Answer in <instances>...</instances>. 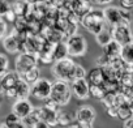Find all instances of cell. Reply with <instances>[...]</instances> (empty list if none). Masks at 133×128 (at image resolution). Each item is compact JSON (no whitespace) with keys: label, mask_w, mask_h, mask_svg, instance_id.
Instances as JSON below:
<instances>
[{"label":"cell","mask_w":133,"mask_h":128,"mask_svg":"<svg viewBox=\"0 0 133 128\" xmlns=\"http://www.w3.org/2000/svg\"><path fill=\"white\" fill-rule=\"evenodd\" d=\"M61 110L60 106H57L54 101H51L50 98L44 101V103L42 106L38 107V112H39V119L44 123H47L50 127H55L57 125V114Z\"/></svg>","instance_id":"8992f818"},{"label":"cell","mask_w":133,"mask_h":128,"mask_svg":"<svg viewBox=\"0 0 133 128\" xmlns=\"http://www.w3.org/2000/svg\"><path fill=\"white\" fill-rule=\"evenodd\" d=\"M30 92H31V85H29L28 82H25L22 79L15 86L16 99H28L30 97Z\"/></svg>","instance_id":"e0dca14e"},{"label":"cell","mask_w":133,"mask_h":128,"mask_svg":"<svg viewBox=\"0 0 133 128\" xmlns=\"http://www.w3.org/2000/svg\"><path fill=\"white\" fill-rule=\"evenodd\" d=\"M35 67H38L37 55L28 54V52H20L16 56V60H15V71L20 76H22L24 73H26L28 71H30V69H33Z\"/></svg>","instance_id":"52a82bcc"},{"label":"cell","mask_w":133,"mask_h":128,"mask_svg":"<svg viewBox=\"0 0 133 128\" xmlns=\"http://www.w3.org/2000/svg\"><path fill=\"white\" fill-rule=\"evenodd\" d=\"M86 80L89 85H103L106 81V75H104L103 68L95 67L91 71H89L86 75Z\"/></svg>","instance_id":"9a60e30c"},{"label":"cell","mask_w":133,"mask_h":128,"mask_svg":"<svg viewBox=\"0 0 133 128\" xmlns=\"http://www.w3.org/2000/svg\"><path fill=\"white\" fill-rule=\"evenodd\" d=\"M72 95L78 101H86L90 98V85L86 79H76L71 82Z\"/></svg>","instance_id":"8fae6325"},{"label":"cell","mask_w":133,"mask_h":128,"mask_svg":"<svg viewBox=\"0 0 133 128\" xmlns=\"http://www.w3.org/2000/svg\"><path fill=\"white\" fill-rule=\"evenodd\" d=\"M11 11V3L8 0H0V18H4V16Z\"/></svg>","instance_id":"f546056e"},{"label":"cell","mask_w":133,"mask_h":128,"mask_svg":"<svg viewBox=\"0 0 133 128\" xmlns=\"http://www.w3.org/2000/svg\"><path fill=\"white\" fill-rule=\"evenodd\" d=\"M76 67H77V63L68 56L65 59L55 61L52 64L51 73L56 80L71 84L76 79Z\"/></svg>","instance_id":"6da1fadb"},{"label":"cell","mask_w":133,"mask_h":128,"mask_svg":"<svg viewBox=\"0 0 133 128\" xmlns=\"http://www.w3.org/2000/svg\"><path fill=\"white\" fill-rule=\"evenodd\" d=\"M73 121H76V112L64 111V110L59 111V114H57V125L66 127V125L73 124Z\"/></svg>","instance_id":"d6986e66"},{"label":"cell","mask_w":133,"mask_h":128,"mask_svg":"<svg viewBox=\"0 0 133 128\" xmlns=\"http://www.w3.org/2000/svg\"><path fill=\"white\" fill-rule=\"evenodd\" d=\"M121 93L129 101H133V85L132 86H121Z\"/></svg>","instance_id":"d6a6232c"},{"label":"cell","mask_w":133,"mask_h":128,"mask_svg":"<svg viewBox=\"0 0 133 128\" xmlns=\"http://www.w3.org/2000/svg\"><path fill=\"white\" fill-rule=\"evenodd\" d=\"M21 79H22L25 82H28L29 85H33L35 81H38V80L41 79V71H39L38 67H35V68L28 71L26 73H24V75L21 76Z\"/></svg>","instance_id":"cb8c5ba5"},{"label":"cell","mask_w":133,"mask_h":128,"mask_svg":"<svg viewBox=\"0 0 133 128\" xmlns=\"http://www.w3.org/2000/svg\"><path fill=\"white\" fill-rule=\"evenodd\" d=\"M86 75H88L86 69H85L82 66L77 64V67H76V79H86ZM76 79H75V80H76Z\"/></svg>","instance_id":"836d02e7"},{"label":"cell","mask_w":133,"mask_h":128,"mask_svg":"<svg viewBox=\"0 0 133 128\" xmlns=\"http://www.w3.org/2000/svg\"><path fill=\"white\" fill-rule=\"evenodd\" d=\"M20 80H21V76L16 71H8L3 76H0V86L3 89V93L11 88H15Z\"/></svg>","instance_id":"5bb4252c"},{"label":"cell","mask_w":133,"mask_h":128,"mask_svg":"<svg viewBox=\"0 0 133 128\" xmlns=\"http://www.w3.org/2000/svg\"><path fill=\"white\" fill-rule=\"evenodd\" d=\"M80 24L89 33H91L94 35H97L101 30H103L107 26L104 16H103V9H97V8H93L91 11H89L80 20Z\"/></svg>","instance_id":"3957f363"},{"label":"cell","mask_w":133,"mask_h":128,"mask_svg":"<svg viewBox=\"0 0 133 128\" xmlns=\"http://www.w3.org/2000/svg\"><path fill=\"white\" fill-rule=\"evenodd\" d=\"M129 107H130V111L133 114V101H129Z\"/></svg>","instance_id":"7bdbcfd3"},{"label":"cell","mask_w":133,"mask_h":128,"mask_svg":"<svg viewBox=\"0 0 133 128\" xmlns=\"http://www.w3.org/2000/svg\"><path fill=\"white\" fill-rule=\"evenodd\" d=\"M41 119H39V112H38V107H34V110L31 111V114L24 120L28 125H33V124H35L37 121H39Z\"/></svg>","instance_id":"f1b7e54d"},{"label":"cell","mask_w":133,"mask_h":128,"mask_svg":"<svg viewBox=\"0 0 133 128\" xmlns=\"http://www.w3.org/2000/svg\"><path fill=\"white\" fill-rule=\"evenodd\" d=\"M50 99L54 101L60 107L66 106V105L71 102V99H72L71 84L64 82V81H59V80H56L55 82H52V89H51Z\"/></svg>","instance_id":"277c9868"},{"label":"cell","mask_w":133,"mask_h":128,"mask_svg":"<svg viewBox=\"0 0 133 128\" xmlns=\"http://www.w3.org/2000/svg\"><path fill=\"white\" fill-rule=\"evenodd\" d=\"M63 128H77V125H75V124H71V125H66V127H63Z\"/></svg>","instance_id":"ee69618b"},{"label":"cell","mask_w":133,"mask_h":128,"mask_svg":"<svg viewBox=\"0 0 133 128\" xmlns=\"http://www.w3.org/2000/svg\"><path fill=\"white\" fill-rule=\"evenodd\" d=\"M97 118V112L91 106H81L76 111V121L77 124H88L93 125Z\"/></svg>","instance_id":"4fadbf2b"},{"label":"cell","mask_w":133,"mask_h":128,"mask_svg":"<svg viewBox=\"0 0 133 128\" xmlns=\"http://www.w3.org/2000/svg\"><path fill=\"white\" fill-rule=\"evenodd\" d=\"M68 57V51H66V46H65V42H57V43H54V47H52V59H54V63L57 61V60H61V59H65Z\"/></svg>","instance_id":"ffe728a7"},{"label":"cell","mask_w":133,"mask_h":128,"mask_svg":"<svg viewBox=\"0 0 133 128\" xmlns=\"http://www.w3.org/2000/svg\"><path fill=\"white\" fill-rule=\"evenodd\" d=\"M51 89H52V82L46 79V77H41L38 81H35L31 85V92L30 95L33 98H35L37 101H42L44 102L46 99L50 98L51 95Z\"/></svg>","instance_id":"ba28073f"},{"label":"cell","mask_w":133,"mask_h":128,"mask_svg":"<svg viewBox=\"0 0 133 128\" xmlns=\"http://www.w3.org/2000/svg\"><path fill=\"white\" fill-rule=\"evenodd\" d=\"M77 128H94V125H88V124H76Z\"/></svg>","instance_id":"60d3db41"},{"label":"cell","mask_w":133,"mask_h":128,"mask_svg":"<svg viewBox=\"0 0 133 128\" xmlns=\"http://www.w3.org/2000/svg\"><path fill=\"white\" fill-rule=\"evenodd\" d=\"M116 110H117V119H120L123 121H125V120H128L129 118L133 116V114L130 111V107H129V101L120 105V106H117Z\"/></svg>","instance_id":"d4e9b609"},{"label":"cell","mask_w":133,"mask_h":128,"mask_svg":"<svg viewBox=\"0 0 133 128\" xmlns=\"http://www.w3.org/2000/svg\"><path fill=\"white\" fill-rule=\"evenodd\" d=\"M107 114L111 116V118H117V110L116 107H110V108H106Z\"/></svg>","instance_id":"f35d334b"},{"label":"cell","mask_w":133,"mask_h":128,"mask_svg":"<svg viewBox=\"0 0 133 128\" xmlns=\"http://www.w3.org/2000/svg\"><path fill=\"white\" fill-rule=\"evenodd\" d=\"M0 128H9V127H8V125L3 121V123H0Z\"/></svg>","instance_id":"b9f144b4"},{"label":"cell","mask_w":133,"mask_h":128,"mask_svg":"<svg viewBox=\"0 0 133 128\" xmlns=\"http://www.w3.org/2000/svg\"><path fill=\"white\" fill-rule=\"evenodd\" d=\"M103 16L106 20V24L111 28L117 26V25H129L130 26V11L124 9L121 7H115V5H107L103 9Z\"/></svg>","instance_id":"7a4b0ae2"},{"label":"cell","mask_w":133,"mask_h":128,"mask_svg":"<svg viewBox=\"0 0 133 128\" xmlns=\"http://www.w3.org/2000/svg\"><path fill=\"white\" fill-rule=\"evenodd\" d=\"M132 33H133V30H132Z\"/></svg>","instance_id":"f6af8a7d"},{"label":"cell","mask_w":133,"mask_h":128,"mask_svg":"<svg viewBox=\"0 0 133 128\" xmlns=\"http://www.w3.org/2000/svg\"><path fill=\"white\" fill-rule=\"evenodd\" d=\"M65 46H66V51H68V56L72 59L73 57H82V56H85V54L88 51L86 38L78 33L66 38Z\"/></svg>","instance_id":"5b68a950"},{"label":"cell","mask_w":133,"mask_h":128,"mask_svg":"<svg viewBox=\"0 0 133 128\" xmlns=\"http://www.w3.org/2000/svg\"><path fill=\"white\" fill-rule=\"evenodd\" d=\"M114 0H91V3L95 5H101V7H107L110 5Z\"/></svg>","instance_id":"d590c367"},{"label":"cell","mask_w":133,"mask_h":128,"mask_svg":"<svg viewBox=\"0 0 133 128\" xmlns=\"http://www.w3.org/2000/svg\"><path fill=\"white\" fill-rule=\"evenodd\" d=\"M31 128H51L47 123H44V121H42V120H39V121H37L35 124H33L31 125Z\"/></svg>","instance_id":"8d00e7d4"},{"label":"cell","mask_w":133,"mask_h":128,"mask_svg":"<svg viewBox=\"0 0 133 128\" xmlns=\"http://www.w3.org/2000/svg\"><path fill=\"white\" fill-rule=\"evenodd\" d=\"M112 31V39L117 42L120 46H125L130 42H133V33L129 25H117L111 28Z\"/></svg>","instance_id":"30bf717a"},{"label":"cell","mask_w":133,"mask_h":128,"mask_svg":"<svg viewBox=\"0 0 133 128\" xmlns=\"http://www.w3.org/2000/svg\"><path fill=\"white\" fill-rule=\"evenodd\" d=\"M4 123L9 127V128H29V125L20 118H17L15 114L9 112L7 115V118L4 119Z\"/></svg>","instance_id":"603a6c76"},{"label":"cell","mask_w":133,"mask_h":128,"mask_svg":"<svg viewBox=\"0 0 133 128\" xmlns=\"http://www.w3.org/2000/svg\"><path fill=\"white\" fill-rule=\"evenodd\" d=\"M106 94H107V92L103 88V85H90V97H94V98L102 101Z\"/></svg>","instance_id":"4316f807"},{"label":"cell","mask_w":133,"mask_h":128,"mask_svg":"<svg viewBox=\"0 0 133 128\" xmlns=\"http://www.w3.org/2000/svg\"><path fill=\"white\" fill-rule=\"evenodd\" d=\"M121 47H123V46H120L117 42H115V41L112 39L108 44H106V46L103 47V55L107 56L110 60L116 59V57H120Z\"/></svg>","instance_id":"2e32d148"},{"label":"cell","mask_w":133,"mask_h":128,"mask_svg":"<svg viewBox=\"0 0 133 128\" xmlns=\"http://www.w3.org/2000/svg\"><path fill=\"white\" fill-rule=\"evenodd\" d=\"M9 69V59L7 55L0 54V76H3Z\"/></svg>","instance_id":"83f0119b"},{"label":"cell","mask_w":133,"mask_h":128,"mask_svg":"<svg viewBox=\"0 0 133 128\" xmlns=\"http://www.w3.org/2000/svg\"><path fill=\"white\" fill-rule=\"evenodd\" d=\"M24 39L25 35L20 34L17 30L13 29L12 33L7 34L3 39V47L7 52L9 54H17V52H22V47H24Z\"/></svg>","instance_id":"9c48e42d"},{"label":"cell","mask_w":133,"mask_h":128,"mask_svg":"<svg viewBox=\"0 0 133 128\" xmlns=\"http://www.w3.org/2000/svg\"><path fill=\"white\" fill-rule=\"evenodd\" d=\"M7 34H8V24L3 18H0V41H3Z\"/></svg>","instance_id":"1f68e13d"},{"label":"cell","mask_w":133,"mask_h":128,"mask_svg":"<svg viewBox=\"0 0 133 128\" xmlns=\"http://www.w3.org/2000/svg\"><path fill=\"white\" fill-rule=\"evenodd\" d=\"M119 3H120V7L124 8V9H133V0H119Z\"/></svg>","instance_id":"e575fe53"},{"label":"cell","mask_w":133,"mask_h":128,"mask_svg":"<svg viewBox=\"0 0 133 128\" xmlns=\"http://www.w3.org/2000/svg\"><path fill=\"white\" fill-rule=\"evenodd\" d=\"M11 8L18 18L26 17V15H29L30 12V4H28L25 0H16L15 3L11 4Z\"/></svg>","instance_id":"ac0fdd59"},{"label":"cell","mask_w":133,"mask_h":128,"mask_svg":"<svg viewBox=\"0 0 133 128\" xmlns=\"http://www.w3.org/2000/svg\"><path fill=\"white\" fill-rule=\"evenodd\" d=\"M111 41H112V31H111V26H108V25L95 35V42H97L102 48H103L106 44H108Z\"/></svg>","instance_id":"44dd1931"},{"label":"cell","mask_w":133,"mask_h":128,"mask_svg":"<svg viewBox=\"0 0 133 128\" xmlns=\"http://www.w3.org/2000/svg\"><path fill=\"white\" fill-rule=\"evenodd\" d=\"M120 84L121 86H132L133 85V68L128 67L123 76L120 77Z\"/></svg>","instance_id":"484cf974"},{"label":"cell","mask_w":133,"mask_h":128,"mask_svg":"<svg viewBox=\"0 0 133 128\" xmlns=\"http://www.w3.org/2000/svg\"><path fill=\"white\" fill-rule=\"evenodd\" d=\"M25 2L28 4H30V5H34V4H46V3L50 2V0H25Z\"/></svg>","instance_id":"74e56055"},{"label":"cell","mask_w":133,"mask_h":128,"mask_svg":"<svg viewBox=\"0 0 133 128\" xmlns=\"http://www.w3.org/2000/svg\"><path fill=\"white\" fill-rule=\"evenodd\" d=\"M120 59L127 64L128 67L133 68V42H130V43H128V44L121 47Z\"/></svg>","instance_id":"7402d4cb"},{"label":"cell","mask_w":133,"mask_h":128,"mask_svg":"<svg viewBox=\"0 0 133 128\" xmlns=\"http://www.w3.org/2000/svg\"><path fill=\"white\" fill-rule=\"evenodd\" d=\"M123 128H133V116H132V118H129L128 120H125V121H124Z\"/></svg>","instance_id":"ab89813d"},{"label":"cell","mask_w":133,"mask_h":128,"mask_svg":"<svg viewBox=\"0 0 133 128\" xmlns=\"http://www.w3.org/2000/svg\"><path fill=\"white\" fill-rule=\"evenodd\" d=\"M71 2V0H50V3L54 8H66V5H68V3Z\"/></svg>","instance_id":"4dcf8cb0"},{"label":"cell","mask_w":133,"mask_h":128,"mask_svg":"<svg viewBox=\"0 0 133 128\" xmlns=\"http://www.w3.org/2000/svg\"><path fill=\"white\" fill-rule=\"evenodd\" d=\"M33 110H34V106L29 101V98L28 99H16L13 102V105H12V111L11 112L15 114L17 118L25 120L31 114Z\"/></svg>","instance_id":"7c38bea8"}]
</instances>
